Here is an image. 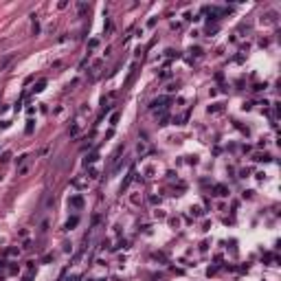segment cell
<instances>
[{
	"mask_svg": "<svg viewBox=\"0 0 281 281\" xmlns=\"http://www.w3.org/2000/svg\"><path fill=\"white\" fill-rule=\"evenodd\" d=\"M68 204L75 207V209H81V207H83V198H81V196H73V198L68 200Z\"/></svg>",
	"mask_w": 281,
	"mask_h": 281,
	"instance_id": "cell-1",
	"label": "cell"
},
{
	"mask_svg": "<svg viewBox=\"0 0 281 281\" xmlns=\"http://www.w3.org/2000/svg\"><path fill=\"white\" fill-rule=\"evenodd\" d=\"M44 86H46V79H42V81H40V83H38L33 90H35V92H42V90H44Z\"/></svg>",
	"mask_w": 281,
	"mask_h": 281,
	"instance_id": "cell-5",
	"label": "cell"
},
{
	"mask_svg": "<svg viewBox=\"0 0 281 281\" xmlns=\"http://www.w3.org/2000/svg\"><path fill=\"white\" fill-rule=\"evenodd\" d=\"M218 112H222V103H213V106H209V114H218Z\"/></svg>",
	"mask_w": 281,
	"mask_h": 281,
	"instance_id": "cell-3",
	"label": "cell"
},
{
	"mask_svg": "<svg viewBox=\"0 0 281 281\" xmlns=\"http://www.w3.org/2000/svg\"><path fill=\"white\" fill-rule=\"evenodd\" d=\"M97 44H99V40H90V42H88V46H90V48H95Z\"/></svg>",
	"mask_w": 281,
	"mask_h": 281,
	"instance_id": "cell-8",
	"label": "cell"
},
{
	"mask_svg": "<svg viewBox=\"0 0 281 281\" xmlns=\"http://www.w3.org/2000/svg\"><path fill=\"white\" fill-rule=\"evenodd\" d=\"M191 53H193L196 57H200V55H202V51H200V48H191Z\"/></svg>",
	"mask_w": 281,
	"mask_h": 281,
	"instance_id": "cell-9",
	"label": "cell"
},
{
	"mask_svg": "<svg viewBox=\"0 0 281 281\" xmlns=\"http://www.w3.org/2000/svg\"><path fill=\"white\" fill-rule=\"evenodd\" d=\"M145 152H147V147H145L143 143H138V154H145Z\"/></svg>",
	"mask_w": 281,
	"mask_h": 281,
	"instance_id": "cell-7",
	"label": "cell"
},
{
	"mask_svg": "<svg viewBox=\"0 0 281 281\" xmlns=\"http://www.w3.org/2000/svg\"><path fill=\"white\" fill-rule=\"evenodd\" d=\"M18 253H20L18 248H9V250H7V255H18Z\"/></svg>",
	"mask_w": 281,
	"mask_h": 281,
	"instance_id": "cell-10",
	"label": "cell"
},
{
	"mask_svg": "<svg viewBox=\"0 0 281 281\" xmlns=\"http://www.w3.org/2000/svg\"><path fill=\"white\" fill-rule=\"evenodd\" d=\"M77 222H79L77 218H73V220H68V222H66V228H70V226H77Z\"/></svg>",
	"mask_w": 281,
	"mask_h": 281,
	"instance_id": "cell-6",
	"label": "cell"
},
{
	"mask_svg": "<svg viewBox=\"0 0 281 281\" xmlns=\"http://www.w3.org/2000/svg\"><path fill=\"white\" fill-rule=\"evenodd\" d=\"M213 191H215V196H220V198H224V196H228V189H226V187H224V184H218V187H215V189H213Z\"/></svg>",
	"mask_w": 281,
	"mask_h": 281,
	"instance_id": "cell-2",
	"label": "cell"
},
{
	"mask_svg": "<svg viewBox=\"0 0 281 281\" xmlns=\"http://www.w3.org/2000/svg\"><path fill=\"white\" fill-rule=\"evenodd\" d=\"M261 22H266V24H270V22H274V13L270 11V13H266L263 18H261Z\"/></svg>",
	"mask_w": 281,
	"mask_h": 281,
	"instance_id": "cell-4",
	"label": "cell"
}]
</instances>
